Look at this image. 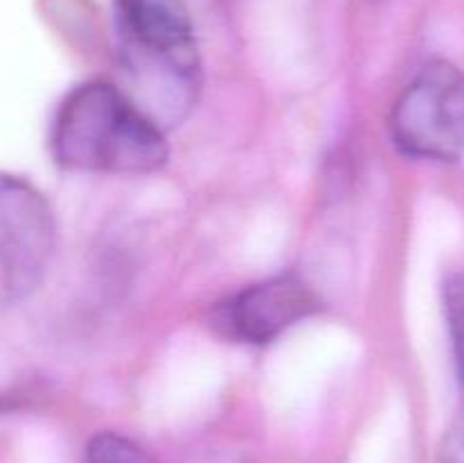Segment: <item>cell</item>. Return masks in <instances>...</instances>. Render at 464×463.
<instances>
[{
  "label": "cell",
  "mask_w": 464,
  "mask_h": 463,
  "mask_svg": "<svg viewBox=\"0 0 464 463\" xmlns=\"http://www.w3.org/2000/svg\"><path fill=\"white\" fill-rule=\"evenodd\" d=\"M54 245L57 225L44 193L0 172V309L16 307L39 289Z\"/></svg>",
  "instance_id": "obj_3"
},
{
  "label": "cell",
  "mask_w": 464,
  "mask_h": 463,
  "mask_svg": "<svg viewBox=\"0 0 464 463\" xmlns=\"http://www.w3.org/2000/svg\"><path fill=\"white\" fill-rule=\"evenodd\" d=\"M438 463H464V409L444 434L438 452Z\"/></svg>",
  "instance_id": "obj_8"
},
{
  "label": "cell",
  "mask_w": 464,
  "mask_h": 463,
  "mask_svg": "<svg viewBox=\"0 0 464 463\" xmlns=\"http://www.w3.org/2000/svg\"><path fill=\"white\" fill-rule=\"evenodd\" d=\"M89 463H154L140 445L116 431H100L86 449Z\"/></svg>",
  "instance_id": "obj_7"
},
{
  "label": "cell",
  "mask_w": 464,
  "mask_h": 463,
  "mask_svg": "<svg viewBox=\"0 0 464 463\" xmlns=\"http://www.w3.org/2000/svg\"><path fill=\"white\" fill-rule=\"evenodd\" d=\"M136 59L198 66L190 14L184 0H118Z\"/></svg>",
  "instance_id": "obj_5"
},
{
  "label": "cell",
  "mask_w": 464,
  "mask_h": 463,
  "mask_svg": "<svg viewBox=\"0 0 464 463\" xmlns=\"http://www.w3.org/2000/svg\"><path fill=\"white\" fill-rule=\"evenodd\" d=\"M320 298L295 272L270 277L247 286L222 309V325L231 339L266 345L320 311Z\"/></svg>",
  "instance_id": "obj_4"
},
{
  "label": "cell",
  "mask_w": 464,
  "mask_h": 463,
  "mask_svg": "<svg viewBox=\"0 0 464 463\" xmlns=\"http://www.w3.org/2000/svg\"><path fill=\"white\" fill-rule=\"evenodd\" d=\"M442 311L451 343L453 368L464 386V272H451L442 284Z\"/></svg>",
  "instance_id": "obj_6"
},
{
  "label": "cell",
  "mask_w": 464,
  "mask_h": 463,
  "mask_svg": "<svg viewBox=\"0 0 464 463\" xmlns=\"http://www.w3.org/2000/svg\"><path fill=\"white\" fill-rule=\"evenodd\" d=\"M390 134L403 154L426 162L464 159V71L430 59L401 91L390 113Z\"/></svg>",
  "instance_id": "obj_2"
},
{
  "label": "cell",
  "mask_w": 464,
  "mask_h": 463,
  "mask_svg": "<svg viewBox=\"0 0 464 463\" xmlns=\"http://www.w3.org/2000/svg\"><path fill=\"white\" fill-rule=\"evenodd\" d=\"M50 150L59 166L75 172L148 175L168 162L163 127L109 82H86L63 98Z\"/></svg>",
  "instance_id": "obj_1"
}]
</instances>
